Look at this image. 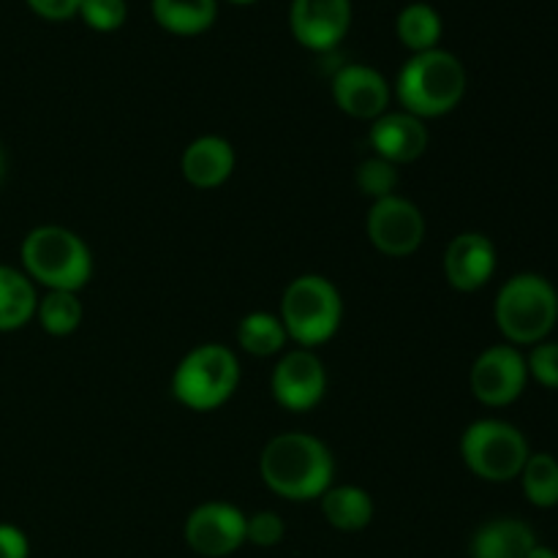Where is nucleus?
I'll list each match as a JSON object with an SVG mask.
<instances>
[{"instance_id":"dca6fc26","label":"nucleus","mask_w":558,"mask_h":558,"mask_svg":"<svg viewBox=\"0 0 558 558\" xmlns=\"http://www.w3.org/2000/svg\"><path fill=\"white\" fill-rule=\"evenodd\" d=\"M180 172L194 189H218L234 172V147L223 136H199L185 147Z\"/></svg>"},{"instance_id":"f257e3e1","label":"nucleus","mask_w":558,"mask_h":558,"mask_svg":"<svg viewBox=\"0 0 558 558\" xmlns=\"http://www.w3.org/2000/svg\"><path fill=\"white\" fill-rule=\"evenodd\" d=\"M262 480L272 494L289 501L319 499L332 485L336 463L322 439L311 434H281L267 441L259 458Z\"/></svg>"},{"instance_id":"2eb2a0df","label":"nucleus","mask_w":558,"mask_h":558,"mask_svg":"<svg viewBox=\"0 0 558 558\" xmlns=\"http://www.w3.org/2000/svg\"><path fill=\"white\" fill-rule=\"evenodd\" d=\"M428 129L420 118L409 112H385L374 120L368 131V142L376 156L390 163H412L428 147Z\"/></svg>"},{"instance_id":"f03ea898","label":"nucleus","mask_w":558,"mask_h":558,"mask_svg":"<svg viewBox=\"0 0 558 558\" xmlns=\"http://www.w3.org/2000/svg\"><path fill=\"white\" fill-rule=\"evenodd\" d=\"M403 112L414 118H441L461 104L466 93V69L445 49L420 52L403 63L396 82Z\"/></svg>"},{"instance_id":"f8f14e48","label":"nucleus","mask_w":558,"mask_h":558,"mask_svg":"<svg viewBox=\"0 0 558 558\" xmlns=\"http://www.w3.org/2000/svg\"><path fill=\"white\" fill-rule=\"evenodd\" d=\"M352 25V0H292V36L314 52L338 47Z\"/></svg>"},{"instance_id":"7ed1b4c3","label":"nucleus","mask_w":558,"mask_h":558,"mask_svg":"<svg viewBox=\"0 0 558 558\" xmlns=\"http://www.w3.org/2000/svg\"><path fill=\"white\" fill-rule=\"evenodd\" d=\"M496 325L512 347L548 341L558 322V292L539 272H518L496 294Z\"/></svg>"},{"instance_id":"2f4dec72","label":"nucleus","mask_w":558,"mask_h":558,"mask_svg":"<svg viewBox=\"0 0 558 558\" xmlns=\"http://www.w3.org/2000/svg\"><path fill=\"white\" fill-rule=\"evenodd\" d=\"M3 174H5V153L0 147V183H3Z\"/></svg>"},{"instance_id":"412c9836","label":"nucleus","mask_w":558,"mask_h":558,"mask_svg":"<svg viewBox=\"0 0 558 558\" xmlns=\"http://www.w3.org/2000/svg\"><path fill=\"white\" fill-rule=\"evenodd\" d=\"M396 31L403 47L412 49L414 54L430 52V49H436V44L441 38V16L434 5L409 3L398 14Z\"/></svg>"},{"instance_id":"aec40b11","label":"nucleus","mask_w":558,"mask_h":558,"mask_svg":"<svg viewBox=\"0 0 558 558\" xmlns=\"http://www.w3.org/2000/svg\"><path fill=\"white\" fill-rule=\"evenodd\" d=\"M153 16L174 36H199L218 16L216 0H153Z\"/></svg>"},{"instance_id":"39448f33","label":"nucleus","mask_w":558,"mask_h":558,"mask_svg":"<svg viewBox=\"0 0 558 558\" xmlns=\"http://www.w3.org/2000/svg\"><path fill=\"white\" fill-rule=\"evenodd\" d=\"M240 385V363L223 343L191 349L172 376V392L191 412H216Z\"/></svg>"},{"instance_id":"423d86ee","label":"nucleus","mask_w":558,"mask_h":558,"mask_svg":"<svg viewBox=\"0 0 558 558\" xmlns=\"http://www.w3.org/2000/svg\"><path fill=\"white\" fill-rule=\"evenodd\" d=\"M343 300L336 283L325 276H300L287 287L281 300L283 330L300 347L327 343L341 327Z\"/></svg>"},{"instance_id":"6e6552de","label":"nucleus","mask_w":558,"mask_h":558,"mask_svg":"<svg viewBox=\"0 0 558 558\" xmlns=\"http://www.w3.org/2000/svg\"><path fill=\"white\" fill-rule=\"evenodd\" d=\"M529 381L526 357L521 349L512 343H499L490 347L474 360L472 374H469V385H472L474 398L485 407H510L523 396Z\"/></svg>"},{"instance_id":"ddd939ff","label":"nucleus","mask_w":558,"mask_h":558,"mask_svg":"<svg viewBox=\"0 0 558 558\" xmlns=\"http://www.w3.org/2000/svg\"><path fill=\"white\" fill-rule=\"evenodd\" d=\"M332 98L338 109L349 118L376 120L387 112L390 104V85L376 69L363 63L343 65L332 80Z\"/></svg>"},{"instance_id":"c756f323","label":"nucleus","mask_w":558,"mask_h":558,"mask_svg":"<svg viewBox=\"0 0 558 558\" xmlns=\"http://www.w3.org/2000/svg\"><path fill=\"white\" fill-rule=\"evenodd\" d=\"M31 556V543L25 532L11 523H0V558H27Z\"/></svg>"},{"instance_id":"b1692460","label":"nucleus","mask_w":558,"mask_h":558,"mask_svg":"<svg viewBox=\"0 0 558 558\" xmlns=\"http://www.w3.org/2000/svg\"><path fill=\"white\" fill-rule=\"evenodd\" d=\"M38 322L49 336H71L82 325V303L76 292H49L38 300Z\"/></svg>"},{"instance_id":"6ab92c4d","label":"nucleus","mask_w":558,"mask_h":558,"mask_svg":"<svg viewBox=\"0 0 558 558\" xmlns=\"http://www.w3.org/2000/svg\"><path fill=\"white\" fill-rule=\"evenodd\" d=\"M36 287L25 272L0 265V332H14L36 316Z\"/></svg>"},{"instance_id":"473e14b6","label":"nucleus","mask_w":558,"mask_h":558,"mask_svg":"<svg viewBox=\"0 0 558 558\" xmlns=\"http://www.w3.org/2000/svg\"><path fill=\"white\" fill-rule=\"evenodd\" d=\"M229 3H240V5H248V3H256V0H229Z\"/></svg>"},{"instance_id":"1a4fd4ad","label":"nucleus","mask_w":558,"mask_h":558,"mask_svg":"<svg viewBox=\"0 0 558 558\" xmlns=\"http://www.w3.org/2000/svg\"><path fill=\"white\" fill-rule=\"evenodd\" d=\"M365 229L376 251L401 259V256H412L423 245L425 218L414 202L392 194L371 205Z\"/></svg>"},{"instance_id":"4468645a","label":"nucleus","mask_w":558,"mask_h":558,"mask_svg":"<svg viewBox=\"0 0 558 558\" xmlns=\"http://www.w3.org/2000/svg\"><path fill=\"white\" fill-rule=\"evenodd\" d=\"M496 245L483 232H461L445 251V278L458 292H477L496 272Z\"/></svg>"},{"instance_id":"f3484780","label":"nucleus","mask_w":558,"mask_h":558,"mask_svg":"<svg viewBox=\"0 0 558 558\" xmlns=\"http://www.w3.org/2000/svg\"><path fill=\"white\" fill-rule=\"evenodd\" d=\"M537 545L532 526L518 518H496L474 532L469 556L472 558H526Z\"/></svg>"},{"instance_id":"0eeeda50","label":"nucleus","mask_w":558,"mask_h":558,"mask_svg":"<svg viewBox=\"0 0 558 558\" xmlns=\"http://www.w3.org/2000/svg\"><path fill=\"white\" fill-rule=\"evenodd\" d=\"M461 456L474 477L485 483H510L521 477L532 450L515 425L505 420H477L463 430Z\"/></svg>"},{"instance_id":"9d476101","label":"nucleus","mask_w":558,"mask_h":558,"mask_svg":"<svg viewBox=\"0 0 558 558\" xmlns=\"http://www.w3.org/2000/svg\"><path fill=\"white\" fill-rule=\"evenodd\" d=\"M185 545L205 558L232 556L245 543V515L227 501H205L185 518Z\"/></svg>"},{"instance_id":"a211bd4d","label":"nucleus","mask_w":558,"mask_h":558,"mask_svg":"<svg viewBox=\"0 0 558 558\" xmlns=\"http://www.w3.org/2000/svg\"><path fill=\"white\" fill-rule=\"evenodd\" d=\"M319 499L322 515L338 532H363L374 521V499L357 485H330Z\"/></svg>"},{"instance_id":"9b49d317","label":"nucleus","mask_w":558,"mask_h":558,"mask_svg":"<svg viewBox=\"0 0 558 558\" xmlns=\"http://www.w3.org/2000/svg\"><path fill=\"white\" fill-rule=\"evenodd\" d=\"M272 398L289 412H311L325 398V363L311 349H294L278 360L272 371Z\"/></svg>"},{"instance_id":"7c9ffc66","label":"nucleus","mask_w":558,"mask_h":558,"mask_svg":"<svg viewBox=\"0 0 558 558\" xmlns=\"http://www.w3.org/2000/svg\"><path fill=\"white\" fill-rule=\"evenodd\" d=\"M526 558H558V554L554 548H545V545H534L532 554H529Z\"/></svg>"},{"instance_id":"a878e982","label":"nucleus","mask_w":558,"mask_h":558,"mask_svg":"<svg viewBox=\"0 0 558 558\" xmlns=\"http://www.w3.org/2000/svg\"><path fill=\"white\" fill-rule=\"evenodd\" d=\"M80 14L93 31L112 33L123 27L125 16H129V3L125 0H82Z\"/></svg>"},{"instance_id":"393cba45","label":"nucleus","mask_w":558,"mask_h":558,"mask_svg":"<svg viewBox=\"0 0 558 558\" xmlns=\"http://www.w3.org/2000/svg\"><path fill=\"white\" fill-rule=\"evenodd\" d=\"M354 180H357V189L376 202V199H385V196L396 194L398 169H396V163L374 156V158H365V161L360 163Z\"/></svg>"},{"instance_id":"cd10ccee","label":"nucleus","mask_w":558,"mask_h":558,"mask_svg":"<svg viewBox=\"0 0 558 558\" xmlns=\"http://www.w3.org/2000/svg\"><path fill=\"white\" fill-rule=\"evenodd\" d=\"M287 534L281 515L270 510H262L256 515L245 518V543L256 545V548H276Z\"/></svg>"},{"instance_id":"bb28decb","label":"nucleus","mask_w":558,"mask_h":558,"mask_svg":"<svg viewBox=\"0 0 558 558\" xmlns=\"http://www.w3.org/2000/svg\"><path fill=\"white\" fill-rule=\"evenodd\" d=\"M529 376L545 390H558V341L534 343L526 357Z\"/></svg>"},{"instance_id":"20e7f679","label":"nucleus","mask_w":558,"mask_h":558,"mask_svg":"<svg viewBox=\"0 0 558 558\" xmlns=\"http://www.w3.org/2000/svg\"><path fill=\"white\" fill-rule=\"evenodd\" d=\"M22 267L49 292H80L93 276V256L71 229L36 227L22 240Z\"/></svg>"},{"instance_id":"4be33fe9","label":"nucleus","mask_w":558,"mask_h":558,"mask_svg":"<svg viewBox=\"0 0 558 558\" xmlns=\"http://www.w3.org/2000/svg\"><path fill=\"white\" fill-rule=\"evenodd\" d=\"M287 330L278 316L267 314V311H254V314L243 316L238 325V343L248 354L256 357H272L287 347Z\"/></svg>"},{"instance_id":"5701e85b","label":"nucleus","mask_w":558,"mask_h":558,"mask_svg":"<svg viewBox=\"0 0 558 558\" xmlns=\"http://www.w3.org/2000/svg\"><path fill=\"white\" fill-rule=\"evenodd\" d=\"M523 494L539 510L558 507V461L550 452H532L521 472Z\"/></svg>"},{"instance_id":"c85d7f7f","label":"nucleus","mask_w":558,"mask_h":558,"mask_svg":"<svg viewBox=\"0 0 558 558\" xmlns=\"http://www.w3.org/2000/svg\"><path fill=\"white\" fill-rule=\"evenodd\" d=\"M38 16L49 22H63L71 20L74 14H80V5L82 0H25Z\"/></svg>"}]
</instances>
